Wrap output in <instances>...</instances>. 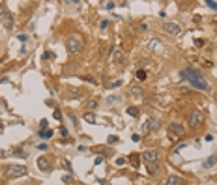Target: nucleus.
<instances>
[{"mask_svg":"<svg viewBox=\"0 0 217 185\" xmlns=\"http://www.w3.org/2000/svg\"><path fill=\"white\" fill-rule=\"evenodd\" d=\"M180 77H181V81L189 82V84H191L193 88H196V90H202V92H208V90H210V84L206 82L204 75L195 68H185L183 71H180Z\"/></svg>","mask_w":217,"mask_h":185,"instance_id":"1","label":"nucleus"},{"mask_svg":"<svg viewBox=\"0 0 217 185\" xmlns=\"http://www.w3.org/2000/svg\"><path fill=\"white\" fill-rule=\"evenodd\" d=\"M66 47H68V51H69L71 54L82 53V38L77 36V34H71V36H68V39H66Z\"/></svg>","mask_w":217,"mask_h":185,"instance_id":"2","label":"nucleus"},{"mask_svg":"<svg viewBox=\"0 0 217 185\" xmlns=\"http://www.w3.org/2000/svg\"><path fill=\"white\" fill-rule=\"evenodd\" d=\"M25 174H26V167H23V165H8L6 167L8 178H21Z\"/></svg>","mask_w":217,"mask_h":185,"instance_id":"3","label":"nucleus"},{"mask_svg":"<svg viewBox=\"0 0 217 185\" xmlns=\"http://www.w3.org/2000/svg\"><path fill=\"white\" fill-rule=\"evenodd\" d=\"M200 124H202V112H200V111H193L191 116H189V127L196 129Z\"/></svg>","mask_w":217,"mask_h":185,"instance_id":"4","label":"nucleus"},{"mask_svg":"<svg viewBox=\"0 0 217 185\" xmlns=\"http://www.w3.org/2000/svg\"><path fill=\"white\" fill-rule=\"evenodd\" d=\"M163 30H165V32H168L170 36H180V34H181L180 26L176 25V23H170V21L163 23Z\"/></svg>","mask_w":217,"mask_h":185,"instance_id":"5","label":"nucleus"},{"mask_svg":"<svg viewBox=\"0 0 217 185\" xmlns=\"http://www.w3.org/2000/svg\"><path fill=\"white\" fill-rule=\"evenodd\" d=\"M157 155H159V153H157L155 150H146V152H144L140 157H144V161H146V163H148V165H152V163H155V161H157Z\"/></svg>","mask_w":217,"mask_h":185,"instance_id":"6","label":"nucleus"},{"mask_svg":"<svg viewBox=\"0 0 217 185\" xmlns=\"http://www.w3.org/2000/svg\"><path fill=\"white\" fill-rule=\"evenodd\" d=\"M2 21H4V26H6V30H13V26H15V19H13V15L8 11L6 15L2 17Z\"/></svg>","mask_w":217,"mask_h":185,"instance_id":"7","label":"nucleus"},{"mask_svg":"<svg viewBox=\"0 0 217 185\" xmlns=\"http://www.w3.org/2000/svg\"><path fill=\"white\" fill-rule=\"evenodd\" d=\"M157 127H159V120H155V118H150V120L144 124V131H146V133H150V131H155Z\"/></svg>","mask_w":217,"mask_h":185,"instance_id":"8","label":"nucleus"},{"mask_svg":"<svg viewBox=\"0 0 217 185\" xmlns=\"http://www.w3.org/2000/svg\"><path fill=\"white\" fill-rule=\"evenodd\" d=\"M38 168L43 172H47L51 168V163H49V157H38Z\"/></svg>","mask_w":217,"mask_h":185,"instance_id":"9","label":"nucleus"},{"mask_svg":"<svg viewBox=\"0 0 217 185\" xmlns=\"http://www.w3.org/2000/svg\"><path fill=\"white\" fill-rule=\"evenodd\" d=\"M168 131H170L172 135H176V137H181V135H183V125H180V124H170V125H168Z\"/></svg>","mask_w":217,"mask_h":185,"instance_id":"10","label":"nucleus"},{"mask_svg":"<svg viewBox=\"0 0 217 185\" xmlns=\"http://www.w3.org/2000/svg\"><path fill=\"white\" fill-rule=\"evenodd\" d=\"M129 92H131V96H133V97H142V96H144L142 86H139V84H133L131 88H129Z\"/></svg>","mask_w":217,"mask_h":185,"instance_id":"11","label":"nucleus"},{"mask_svg":"<svg viewBox=\"0 0 217 185\" xmlns=\"http://www.w3.org/2000/svg\"><path fill=\"white\" fill-rule=\"evenodd\" d=\"M165 185H183V180L178 178V176H168Z\"/></svg>","mask_w":217,"mask_h":185,"instance_id":"12","label":"nucleus"},{"mask_svg":"<svg viewBox=\"0 0 217 185\" xmlns=\"http://www.w3.org/2000/svg\"><path fill=\"white\" fill-rule=\"evenodd\" d=\"M215 163H217V153H214V155H210V157H208V159L202 163V167H204V168H212Z\"/></svg>","mask_w":217,"mask_h":185,"instance_id":"13","label":"nucleus"},{"mask_svg":"<svg viewBox=\"0 0 217 185\" xmlns=\"http://www.w3.org/2000/svg\"><path fill=\"white\" fill-rule=\"evenodd\" d=\"M129 163H131L135 168H139L140 167V155L139 153H131V155H129Z\"/></svg>","mask_w":217,"mask_h":185,"instance_id":"14","label":"nucleus"},{"mask_svg":"<svg viewBox=\"0 0 217 185\" xmlns=\"http://www.w3.org/2000/svg\"><path fill=\"white\" fill-rule=\"evenodd\" d=\"M161 172V168H159V165H155V163H152V165H148V174H152V176H157Z\"/></svg>","mask_w":217,"mask_h":185,"instance_id":"15","label":"nucleus"},{"mask_svg":"<svg viewBox=\"0 0 217 185\" xmlns=\"http://www.w3.org/2000/svg\"><path fill=\"white\" fill-rule=\"evenodd\" d=\"M38 135H39V137H43V139H51L54 133H53V129H39Z\"/></svg>","mask_w":217,"mask_h":185,"instance_id":"16","label":"nucleus"},{"mask_svg":"<svg viewBox=\"0 0 217 185\" xmlns=\"http://www.w3.org/2000/svg\"><path fill=\"white\" fill-rule=\"evenodd\" d=\"M81 97V92L79 90H69L68 92V99H79Z\"/></svg>","mask_w":217,"mask_h":185,"instance_id":"17","label":"nucleus"},{"mask_svg":"<svg viewBox=\"0 0 217 185\" xmlns=\"http://www.w3.org/2000/svg\"><path fill=\"white\" fill-rule=\"evenodd\" d=\"M114 62H116V64H122V62H124V53H122V51H116V53H114Z\"/></svg>","mask_w":217,"mask_h":185,"instance_id":"18","label":"nucleus"},{"mask_svg":"<svg viewBox=\"0 0 217 185\" xmlns=\"http://www.w3.org/2000/svg\"><path fill=\"white\" fill-rule=\"evenodd\" d=\"M127 114H129V116H133V118H137V116H139V109H137V107H129L127 109Z\"/></svg>","mask_w":217,"mask_h":185,"instance_id":"19","label":"nucleus"},{"mask_svg":"<svg viewBox=\"0 0 217 185\" xmlns=\"http://www.w3.org/2000/svg\"><path fill=\"white\" fill-rule=\"evenodd\" d=\"M120 97H118V96H112V97H107V103L109 105H116V103H120Z\"/></svg>","mask_w":217,"mask_h":185,"instance_id":"20","label":"nucleus"},{"mask_svg":"<svg viewBox=\"0 0 217 185\" xmlns=\"http://www.w3.org/2000/svg\"><path fill=\"white\" fill-rule=\"evenodd\" d=\"M86 107H88V109H96L97 107V99H90L88 103H86Z\"/></svg>","mask_w":217,"mask_h":185,"instance_id":"21","label":"nucleus"},{"mask_svg":"<svg viewBox=\"0 0 217 185\" xmlns=\"http://www.w3.org/2000/svg\"><path fill=\"white\" fill-rule=\"evenodd\" d=\"M206 6H210L214 11H217V2H214V0H206Z\"/></svg>","mask_w":217,"mask_h":185,"instance_id":"22","label":"nucleus"},{"mask_svg":"<svg viewBox=\"0 0 217 185\" xmlns=\"http://www.w3.org/2000/svg\"><path fill=\"white\" fill-rule=\"evenodd\" d=\"M84 120L90 124H96V116H92V114H84Z\"/></svg>","mask_w":217,"mask_h":185,"instance_id":"23","label":"nucleus"},{"mask_svg":"<svg viewBox=\"0 0 217 185\" xmlns=\"http://www.w3.org/2000/svg\"><path fill=\"white\" fill-rule=\"evenodd\" d=\"M54 58V53H51V51H47L45 54H43V60H53Z\"/></svg>","mask_w":217,"mask_h":185,"instance_id":"24","label":"nucleus"},{"mask_svg":"<svg viewBox=\"0 0 217 185\" xmlns=\"http://www.w3.org/2000/svg\"><path fill=\"white\" fill-rule=\"evenodd\" d=\"M122 84H124L122 81H114L112 84H109V88H110V90H114V88H118V86H122Z\"/></svg>","mask_w":217,"mask_h":185,"instance_id":"25","label":"nucleus"},{"mask_svg":"<svg viewBox=\"0 0 217 185\" xmlns=\"http://www.w3.org/2000/svg\"><path fill=\"white\" fill-rule=\"evenodd\" d=\"M137 79H139V81H144V79H146V71H142V69L137 71Z\"/></svg>","mask_w":217,"mask_h":185,"instance_id":"26","label":"nucleus"},{"mask_svg":"<svg viewBox=\"0 0 217 185\" xmlns=\"http://www.w3.org/2000/svg\"><path fill=\"white\" fill-rule=\"evenodd\" d=\"M68 116H69V118H71V122H73V124H75V125H79V120H77V116H75V114H73V112H68Z\"/></svg>","mask_w":217,"mask_h":185,"instance_id":"27","label":"nucleus"},{"mask_svg":"<svg viewBox=\"0 0 217 185\" xmlns=\"http://www.w3.org/2000/svg\"><path fill=\"white\" fill-rule=\"evenodd\" d=\"M116 142H118V137L116 135H110L109 137V144H116Z\"/></svg>","mask_w":217,"mask_h":185,"instance_id":"28","label":"nucleus"},{"mask_svg":"<svg viewBox=\"0 0 217 185\" xmlns=\"http://www.w3.org/2000/svg\"><path fill=\"white\" fill-rule=\"evenodd\" d=\"M107 26H109V21H107V19H103V21H101V25H99V28H101V30H105Z\"/></svg>","mask_w":217,"mask_h":185,"instance_id":"29","label":"nucleus"},{"mask_svg":"<svg viewBox=\"0 0 217 185\" xmlns=\"http://www.w3.org/2000/svg\"><path fill=\"white\" fill-rule=\"evenodd\" d=\"M6 13H8V11H6V6H4V4H0V17H4Z\"/></svg>","mask_w":217,"mask_h":185,"instance_id":"30","label":"nucleus"},{"mask_svg":"<svg viewBox=\"0 0 217 185\" xmlns=\"http://www.w3.org/2000/svg\"><path fill=\"white\" fill-rule=\"evenodd\" d=\"M26 39H28L26 34H21V36H19V41H21V43H26Z\"/></svg>","mask_w":217,"mask_h":185,"instance_id":"31","label":"nucleus"},{"mask_svg":"<svg viewBox=\"0 0 217 185\" xmlns=\"http://www.w3.org/2000/svg\"><path fill=\"white\" fill-rule=\"evenodd\" d=\"M60 133H62V135H64V137H68V135H69L68 127H60Z\"/></svg>","mask_w":217,"mask_h":185,"instance_id":"32","label":"nucleus"},{"mask_svg":"<svg viewBox=\"0 0 217 185\" xmlns=\"http://www.w3.org/2000/svg\"><path fill=\"white\" fill-rule=\"evenodd\" d=\"M53 116L56 118V120H60V118H62V114H60V111H54V114H53Z\"/></svg>","mask_w":217,"mask_h":185,"instance_id":"33","label":"nucleus"},{"mask_svg":"<svg viewBox=\"0 0 217 185\" xmlns=\"http://www.w3.org/2000/svg\"><path fill=\"white\" fill-rule=\"evenodd\" d=\"M62 180H64V182H66V183H69V182H71V180H73V178H71V176H64V178H62Z\"/></svg>","mask_w":217,"mask_h":185,"instance_id":"34","label":"nucleus"},{"mask_svg":"<svg viewBox=\"0 0 217 185\" xmlns=\"http://www.w3.org/2000/svg\"><path fill=\"white\" fill-rule=\"evenodd\" d=\"M116 165L120 167V165H125V159H116Z\"/></svg>","mask_w":217,"mask_h":185,"instance_id":"35","label":"nucleus"},{"mask_svg":"<svg viewBox=\"0 0 217 185\" xmlns=\"http://www.w3.org/2000/svg\"><path fill=\"white\" fill-rule=\"evenodd\" d=\"M0 185H2V183H0Z\"/></svg>","mask_w":217,"mask_h":185,"instance_id":"36","label":"nucleus"}]
</instances>
